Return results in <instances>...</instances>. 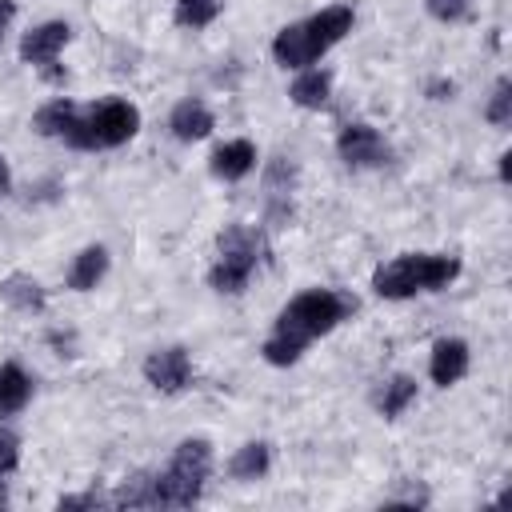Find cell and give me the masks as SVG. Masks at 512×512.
Listing matches in <instances>:
<instances>
[{
    "label": "cell",
    "mask_w": 512,
    "mask_h": 512,
    "mask_svg": "<svg viewBox=\"0 0 512 512\" xmlns=\"http://www.w3.org/2000/svg\"><path fill=\"white\" fill-rule=\"evenodd\" d=\"M348 312H352V300H344V296L332 292V288L300 292V296L288 300L284 312L276 316V328H272V336H268V344H264V360H268V364H280V368H284V364H296L300 352H304L312 340L328 336Z\"/></svg>",
    "instance_id": "1"
},
{
    "label": "cell",
    "mask_w": 512,
    "mask_h": 512,
    "mask_svg": "<svg viewBox=\"0 0 512 512\" xmlns=\"http://www.w3.org/2000/svg\"><path fill=\"white\" fill-rule=\"evenodd\" d=\"M212 472V444L208 440H180L168 468L160 476H152V492H148V508H188L200 500L204 480Z\"/></svg>",
    "instance_id": "2"
},
{
    "label": "cell",
    "mask_w": 512,
    "mask_h": 512,
    "mask_svg": "<svg viewBox=\"0 0 512 512\" xmlns=\"http://www.w3.org/2000/svg\"><path fill=\"white\" fill-rule=\"evenodd\" d=\"M460 276V260L456 256H440V252H412V256H396L384 268H376L372 288L384 300H404L416 292H440Z\"/></svg>",
    "instance_id": "3"
},
{
    "label": "cell",
    "mask_w": 512,
    "mask_h": 512,
    "mask_svg": "<svg viewBox=\"0 0 512 512\" xmlns=\"http://www.w3.org/2000/svg\"><path fill=\"white\" fill-rule=\"evenodd\" d=\"M140 132V112L136 104L128 100H104L96 108H80L72 132H68V144L72 148H116V144H128L132 136Z\"/></svg>",
    "instance_id": "4"
},
{
    "label": "cell",
    "mask_w": 512,
    "mask_h": 512,
    "mask_svg": "<svg viewBox=\"0 0 512 512\" xmlns=\"http://www.w3.org/2000/svg\"><path fill=\"white\" fill-rule=\"evenodd\" d=\"M260 264V236L248 228H228L220 236V260L208 272V284L216 292H240Z\"/></svg>",
    "instance_id": "5"
},
{
    "label": "cell",
    "mask_w": 512,
    "mask_h": 512,
    "mask_svg": "<svg viewBox=\"0 0 512 512\" xmlns=\"http://www.w3.org/2000/svg\"><path fill=\"white\" fill-rule=\"evenodd\" d=\"M336 152L348 168H380L392 160V148L388 140L372 128V124H348L340 136H336Z\"/></svg>",
    "instance_id": "6"
},
{
    "label": "cell",
    "mask_w": 512,
    "mask_h": 512,
    "mask_svg": "<svg viewBox=\"0 0 512 512\" xmlns=\"http://www.w3.org/2000/svg\"><path fill=\"white\" fill-rule=\"evenodd\" d=\"M144 376H148V384L152 388H160V392H180V388H188V380H192V360H188V352L176 344V348H160V352H152L148 360H144Z\"/></svg>",
    "instance_id": "7"
},
{
    "label": "cell",
    "mask_w": 512,
    "mask_h": 512,
    "mask_svg": "<svg viewBox=\"0 0 512 512\" xmlns=\"http://www.w3.org/2000/svg\"><path fill=\"white\" fill-rule=\"evenodd\" d=\"M68 36H72V28H68L64 20H48V24L32 28V32L20 40V60H24V64H52V60L60 56V48L68 44Z\"/></svg>",
    "instance_id": "8"
},
{
    "label": "cell",
    "mask_w": 512,
    "mask_h": 512,
    "mask_svg": "<svg viewBox=\"0 0 512 512\" xmlns=\"http://www.w3.org/2000/svg\"><path fill=\"white\" fill-rule=\"evenodd\" d=\"M272 56H276V64H284V68H308V64L320 60V48L312 44V36H308L304 24H288V28L276 32Z\"/></svg>",
    "instance_id": "9"
},
{
    "label": "cell",
    "mask_w": 512,
    "mask_h": 512,
    "mask_svg": "<svg viewBox=\"0 0 512 512\" xmlns=\"http://www.w3.org/2000/svg\"><path fill=\"white\" fill-rule=\"evenodd\" d=\"M352 8L348 4H332V8H324V12H316L312 20H304V28H308V36H312V44L320 48V56L332 48V44H340L348 32H352Z\"/></svg>",
    "instance_id": "10"
},
{
    "label": "cell",
    "mask_w": 512,
    "mask_h": 512,
    "mask_svg": "<svg viewBox=\"0 0 512 512\" xmlns=\"http://www.w3.org/2000/svg\"><path fill=\"white\" fill-rule=\"evenodd\" d=\"M428 372L440 388L456 384L464 372H468V344L464 340H436L432 348V360H428Z\"/></svg>",
    "instance_id": "11"
},
{
    "label": "cell",
    "mask_w": 512,
    "mask_h": 512,
    "mask_svg": "<svg viewBox=\"0 0 512 512\" xmlns=\"http://www.w3.org/2000/svg\"><path fill=\"white\" fill-rule=\"evenodd\" d=\"M168 128H172V136L176 140H204L212 128H216V120H212V112L200 104V100H180L176 108H172V120H168Z\"/></svg>",
    "instance_id": "12"
},
{
    "label": "cell",
    "mask_w": 512,
    "mask_h": 512,
    "mask_svg": "<svg viewBox=\"0 0 512 512\" xmlns=\"http://www.w3.org/2000/svg\"><path fill=\"white\" fill-rule=\"evenodd\" d=\"M252 164H256V148L248 140H228L212 152V176L220 180H240L252 172Z\"/></svg>",
    "instance_id": "13"
},
{
    "label": "cell",
    "mask_w": 512,
    "mask_h": 512,
    "mask_svg": "<svg viewBox=\"0 0 512 512\" xmlns=\"http://www.w3.org/2000/svg\"><path fill=\"white\" fill-rule=\"evenodd\" d=\"M104 272H108V252H104L100 244H92V248H84V252L72 260V268H68V288L88 292V288L100 284Z\"/></svg>",
    "instance_id": "14"
},
{
    "label": "cell",
    "mask_w": 512,
    "mask_h": 512,
    "mask_svg": "<svg viewBox=\"0 0 512 512\" xmlns=\"http://www.w3.org/2000/svg\"><path fill=\"white\" fill-rule=\"evenodd\" d=\"M76 116H80V108L72 104V100H52V104H44L40 112H36V132L40 136H52V140H68V132H72V124H76Z\"/></svg>",
    "instance_id": "15"
},
{
    "label": "cell",
    "mask_w": 512,
    "mask_h": 512,
    "mask_svg": "<svg viewBox=\"0 0 512 512\" xmlns=\"http://www.w3.org/2000/svg\"><path fill=\"white\" fill-rule=\"evenodd\" d=\"M328 92H332V76L324 72V68H304L296 80H292V104H300V108H320L324 100H328Z\"/></svg>",
    "instance_id": "16"
},
{
    "label": "cell",
    "mask_w": 512,
    "mask_h": 512,
    "mask_svg": "<svg viewBox=\"0 0 512 512\" xmlns=\"http://www.w3.org/2000/svg\"><path fill=\"white\" fill-rule=\"evenodd\" d=\"M28 396H32L28 372H24L20 364H4V368H0V416L20 412V408L28 404Z\"/></svg>",
    "instance_id": "17"
},
{
    "label": "cell",
    "mask_w": 512,
    "mask_h": 512,
    "mask_svg": "<svg viewBox=\"0 0 512 512\" xmlns=\"http://www.w3.org/2000/svg\"><path fill=\"white\" fill-rule=\"evenodd\" d=\"M0 296L16 308V312H40L44 308V292H40V284L32 280V276H8L4 284H0Z\"/></svg>",
    "instance_id": "18"
},
{
    "label": "cell",
    "mask_w": 512,
    "mask_h": 512,
    "mask_svg": "<svg viewBox=\"0 0 512 512\" xmlns=\"http://www.w3.org/2000/svg\"><path fill=\"white\" fill-rule=\"evenodd\" d=\"M268 444L264 440H252V444H244V448H236V456L228 460V472L236 476V480H256V476H264L268 472Z\"/></svg>",
    "instance_id": "19"
},
{
    "label": "cell",
    "mask_w": 512,
    "mask_h": 512,
    "mask_svg": "<svg viewBox=\"0 0 512 512\" xmlns=\"http://www.w3.org/2000/svg\"><path fill=\"white\" fill-rule=\"evenodd\" d=\"M412 400H416V380H412V376H392V380L384 384V392H380V412H384L388 420H396Z\"/></svg>",
    "instance_id": "20"
},
{
    "label": "cell",
    "mask_w": 512,
    "mask_h": 512,
    "mask_svg": "<svg viewBox=\"0 0 512 512\" xmlns=\"http://www.w3.org/2000/svg\"><path fill=\"white\" fill-rule=\"evenodd\" d=\"M176 24L180 28H204L220 16V0H176Z\"/></svg>",
    "instance_id": "21"
},
{
    "label": "cell",
    "mask_w": 512,
    "mask_h": 512,
    "mask_svg": "<svg viewBox=\"0 0 512 512\" xmlns=\"http://www.w3.org/2000/svg\"><path fill=\"white\" fill-rule=\"evenodd\" d=\"M488 120L492 124H512V80L508 76H500L496 80V88H492V100H488Z\"/></svg>",
    "instance_id": "22"
},
{
    "label": "cell",
    "mask_w": 512,
    "mask_h": 512,
    "mask_svg": "<svg viewBox=\"0 0 512 512\" xmlns=\"http://www.w3.org/2000/svg\"><path fill=\"white\" fill-rule=\"evenodd\" d=\"M468 4H472V0H424L428 16H436V20H444V24L464 20V16H468Z\"/></svg>",
    "instance_id": "23"
},
{
    "label": "cell",
    "mask_w": 512,
    "mask_h": 512,
    "mask_svg": "<svg viewBox=\"0 0 512 512\" xmlns=\"http://www.w3.org/2000/svg\"><path fill=\"white\" fill-rule=\"evenodd\" d=\"M100 504H112V500H104V496H96V492H84V496H60V512L64 508H100Z\"/></svg>",
    "instance_id": "24"
},
{
    "label": "cell",
    "mask_w": 512,
    "mask_h": 512,
    "mask_svg": "<svg viewBox=\"0 0 512 512\" xmlns=\"http://www.w3.org/2000/svg\"><path fill=\"white\" fill-rule=\"evenodd\" d=\"M8 468H16V436L0 432V472H8Z\"/></svg>",
    "instance_id": "25"
},
{
    "label": "cell",
    "mask_w": 512,
    "mask_h": 512,
    "mask_svg": "<svg viewBox=\"0 0 512 512\" xmlns=\"http://www.w3.org/2000/svg\"><path fill=\"white\" fill-rule=\"evenodd\" d=\"M12 16H16V4L12 0H0V36H4V28H8Z\"/></svg>",
    "instance_id": "26"
},
{
    "label": "cell",
    "mask_w": 512,
    "mask_h": 512,
    "mask_svg": "<svg viewBox=\"0 0 512 512\" xmlns=\"http://www.w3.org/2000/svg\"><path fill=\"white\" fill-rule=\"evenodd\" d=\"M500 180H504V184L512 180V152H504V156H500Z\"/></svg>",
    "instance_id": "27"
},
{
    "label": "cell",
    "mask_w": 512,
    "mask_h": 512,
    "mask_svg": "<svg viewBox=\"0 0 512 512\" xmlns=\"http://www.w3.org/2000/svg\"><path fill=\"white\" fill-rule=\"evenodd\" d=\"M8 184H12V176H8V160L0 156V196L8 192Z\"/></svg>",
    "instance_id": "28"
},
{
    "label": "cell",
    "mask_w": 512,
    "mask_h": 512,
    "mask_svg": "<svg viewBox=\"0 0 512 512\" xmlns=\"http://www.w3.org/2000/svg\"><path fill=\"white\" fill-rule=\"evenodd\" d=\"M0 504H4V492H0Z\"/></svg>",
    "instance_id": "29"
}]
</instances>
